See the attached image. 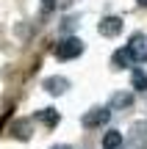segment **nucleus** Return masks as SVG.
<instances>
[{"instance_id":"3","label":"nucleus","mask_w":147,"mask_h":149,"mask_svg":"<svg viewBox=\"0 0 147 149\" xmlns=\"http://www.w3.org/2000/svg\"><path fill=\"white\" fill-rule=\"evenodd\" d=\"M67 88H70V80H67V77H61V74H53V77H44V91H47V94L58 97V94H64Z\"/></svg>"},{"instance_id":"6","label":"nucleus","mask_w":147,"mask_h":149,"mask_svg":"<svg viewBox=\"0 0 147 149\" xmlns=\"http://www.w3.org/2000/svg\"><path fill=\"white\" fill-rule=\"evenodd\" d=\"M111 111H106V108H92V111L83 116V124H89V127H97V124H103L106 119H108Z\"/></svg>"},{"instance_id":"9","label":"nucleus","mask_w":147,"mask_h":149,"mask_svg":"<svg viewBox=\"0 0 147 149\" xmlns=\"http://www.w3.org/2000/svg\"><path fill=\"white\" fill-rule=\"evenodd\" d=\"M131 83H133V88L144 91V88H147V72H142V69H136V66H133V74H131Z\"/></svg>"},{"instance_id":"4","label":"nucleus","mask_w":147,"mask_h":149,"mask_svg":"<svg viewBox=\"0 0 147 149\" xmlns=\"http://www.w3.org/2000/svg\"><path fill=\"white\" fill-rule=\"evenodd\" d=\"M133 105V91H117L108 100V111H125Z\"/></svg>"},{"instance_id":"13","label":"nucleus","mask_w":147,"mask_h":149,"mask_svg":"<svg viewBox=\"0 0 147 149\" xmlns=\"http://www.w3.org/2000/svg\"><path fill=\"white\" fill-rule=\"evenodd\" d=\"M139 3H142V6H147V0H139Z\"/></svg>"},{"instance_id":"1","label":"nucleus","mask_w":147,"mask_h":149,"mask_svg":"<svg viewBox=\"0 0 147 149\" xmlns=\"http://www.w3.org/2000/svg\"><path fill=\"white\" fill-rule=\"evenodd\" d=\"M125 50H128V55H131L133 64H142V61H147V36H144V33H133L131 42L125 44Z\"/></svg>"},{"instance_id":"8","label":"nucleus","mask_w":147,"mask_h":149,"mask_svg":"<svg viewBox=\"0 0 147 149\" xmlns=\"http://www.w3.org/2000/svg\"><path fill=\"white\" fill-rule=\"evenodd\" d=\"M122 146V133L120 130H108L103 135V149H120Z\"/></svg>"},{"instance_id":"7","label":"nucleus","mask_w":147,"mask_h":149,"mask_svg":"<svg viewBox=\"0 0 147 149\" xmlns=\"http://www.w3.org/2000/svg\"><path fill=\"white\" fill-rule=\"evenodd\" d=\"M131 141H133V146H136V149H147V122H139L136 127H133Z\"/></svg>"},{"instance_id":"2","label":"nucleus","mask_w":147,"mask_h":149,"mask_svg":"<svg viewBox=\"0 0 147 149\" xmlns=\"http://www.w3.org/2000/svg\"><path fill=\"white\" fill-rule=\"evenodd\" d=\"M83 53V44H81V39H75V36H70V39H64V42L56 47V55H58L61 61H70V58H78V55Z\"/></svg>"},{"instance_id":"5","label":"nucleus","mask_w":147,"mask_h":149,"mask_svg":"<svg viewBox=\"0 0 147 149\" xmlns=\"http://www.w3.org/2000/svg\"><path fill=\"white\" fill-rule=\"evenodd\" d=\"M97 31L103 33V36H120V31H122V19H120V17H106V19L97 25Z\"/></svg>"},{"instance_id":"11","label":"nucleus","mask_w":147,"mask_h":149,"mask_svg":"<svg viewBox=\"0 0 147 149\" xmlns=\"http://www.w3.org/2000/svg\"><path fill=\"white\" fill-rule=\"evenodd\" d=\"M114 66H117V69H122V66H133V61H131V55H128L125 47L114 53Z\"/></svg>"},{"instance_id":"12","label":"nucleus","mask_w":147,"mask_h":149,"mask_svg":"<svg viewBox=\"0 0 147 149\" xmlns=\"http://www.w3.org/2000/svg\"><path fill=\"white\" fill-rule=\"evenodd\" d=\"M50 149H72L70 144H56V146H50Z\"/></svg>"},{"instance_id":"10","label":"nucleus","mask_w":147,"mask_h":149,"mask_svg":"<svg viewBox=\"0 0 147 149\" xmlns=\"http://www.w3.org/2000/svg\"><path fill=\"white\" fill-rule=\"evenodd\" d=\"M39 122H44L47 127H56V124H58V113H56V108H44V111L39 113Z\"/></svg>"}]
</instances>
